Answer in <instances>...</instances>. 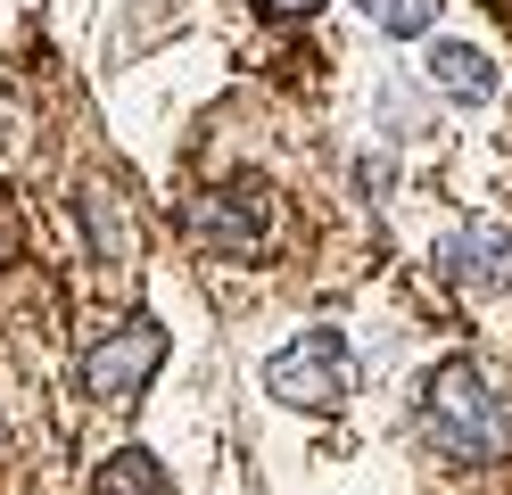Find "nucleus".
Masks as SVG:
<instances>
[{"label": "nucleus", "instance_id": "423d86ee", "mask_svg": "<svg viewBox=\"0 0 512 495\" xmlns=\"http://www.w3.org/2000/svg\"><path fill=\"white\" fill-rule=\"evenodd\" d=\"M422 83L438 99H455V108H488V99L504 91V66L479 50V42H446V33H438V42L422 50Z\"/></svg>", "mask_w": 512, "mask_h": 495}, {"label": "nucleus", "instance_id": "f03ea898", "mask_svg": "<svg viewBox=\"0 0 512 495\" xmlns=\"http://www.w3.org/2000/svg\"><path fill=\"white\" fill-rule=\"evenodd\" d=\"M265 388L298 413H339L356 396V347H347L339 322H306L290 347L265 355Z\"/></svg>", "mask_w": 512, "mask_h": 495}, {"label": "nucleus", "instance_id": "1a4fd4ad", "mask_svg": "<svg viewBox=\"0 0 512 495\" xmlns=\"http://www.w3.org/2000/svg\"><path fill=\"white\" fill-rule=\"evenodd\" d=\"M256 9H265V17H314L323 0H256Z\"/></svg>", "mask_w": 512, "mask_h": 495}, {"label": "nucleus", "instance_id": "0eeeda50", "mask_svg": "<svg viewBox=\"0 0 512 495\" xmlns=\"http://www.w3.org/2000/svg\"><path fill=\"white\" fill-rule=\"evenodd\" d=\"M91 495H174V479H166V462L149 446H116L100 471H91Z\"/></svg>", "mask_w": 512, "mask_h": 495}, {"label": "nucleus", "instance_id": "6e6552de", "mask_svg": "<svg viewBox=\"0 0 512 495\" xmlns=\"http://www.w3.org/2000/svg\"><path fill=\"white\" fill-rule=\"evenodd\" d=\"M438 9L446 0H356V17L372 33H397V42H422V33L438 25Z\"/></svg>", "mask_w": 512, "mask_h": 495}, {"label": "nucleus", "instance_id": "f257e3e1", "mask_svg": "<svg viewBox=\"0 0 512 495\" xmlns=\"http://www.w3.org/2000/svg\"><path fill=\"white\" fill-rule=\"evenodd\" d=\"M413 438H422L446 471H488L512 446V413H504L496 380L479 372L471 355H446V363L422 372V388H413Z\"/></svg>", "mask_w": 512, "mask_h": 495}, {"label": "nucleus", "instance_id": "20e7f679", "mask_svg": "<svg viewBox=\"0 0 512 495\" xmlns=\"http://www.w3.org/2000/svg\"><path fill=\"white\" fill-rule=\"evenodd\" d=\"M190 240L215 248V256H265L273 248V190L256 174L199 190V198H190Z\"/></svg>", "mask_w": 512, "mask_h": 495}, {"label": "nucleus", "instance_id": "39448f33", "mask_svg": "<svg viewBox=\"0 0 512 495\" xmlns=\"http://www.w3.org/2000/svg\"><path fill=\"white\" fill-rule=\"evenodd\" d=\"M430 264H438V281L463 289V297H504L512 289V231L496 215H463L455 231L430 240Z\"/></svg>", "mask_w": 512, "mask_h": 495}, {"label": "nucleus", "instance_id": "7ed1b4c3", "mask_svg": "<svg viewBox=\"0 0 512 495\" xmlns=\"http://www.w3.org/2000/svg\"><path fill=\"white\" fill-rule=\"evenodd\" d=\"M157 363H166V322L157 314H124L108 339L83 347V396L91 405H133V396L157 380Z\"/></svg>", "mask_w": 512, "mask_h": 495}]
</instances>
